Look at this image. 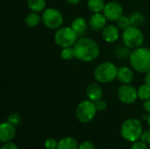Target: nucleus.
<instances>
[{
	"label": "nucleus",
	"instance_id": "nucleus-20",
	"mask_svg": "<svg viewBox=\"0 0 150 149\" xmlns=\"http://www.w3.org/2000/svg\"><path fill=\"white\" fill-rule=\"evenodd\" d=\"M87 6L91 12L98 13L103 12L104 8L105 6V3L104 0H88Z\"/></svg>",
	"mask_w": 150,
	"mask_h": 149
},
{
	"label": "nucleus",
	"instance_id": "nucleus-32",
	"mask_svg": "<svg viewBox=\"0 0 150 149\" xmlns=\"http://www.w3.org/2000/svg\"><path fill=\"white\" fill-rule=\"evenodd\" d=\"M1 149H18L17 145L11 141L10 142H6V143H3Z\"/></svg>",
	"mask_w": 150,
	"mask_h": 149
},
{
	"label": "nucleus",
	"instance_id": "nucleus-21",
	"mask_svg": "<svg viewBox=\"0 0 150 149\" xmlns=\"http://www.w3.org/2000/svg\"><path fill=\"white\" fill-rule=\"evenodd\" d=\"M131 53L132 52L130 51V48L128 47H127L126 45L118 46L114 49V54H115L116 57L120 59V60H126L127 58L129 59Z\"/></svg>",
	"mask_w": 150,
	"mask_h": 149
},
{
	"label": "nucleus",
	"instance_id": "nucleus-36",
	"mask_svg": "<svg viewBox=\"0 0 150 149\" xmlns=\"http://www.w3.org/2000/svg\"><path fill=\"white\" fill-rule=\"evenodd\" d=\"M148 125H149V127L150 128V113H149V119H148Z\"/></svg>",
	"mask_w": 150,
	"mask_h": 149
},
{
	"label": "nucleus",
	"instance_id": "nucleus-26",
	"mask_svg": "<svg viewBox=\"0 0 150 149\" xmlns=\"http://www.w3.org/2000/svg\"><path fill=\"white\" fill-rule=\"evenodd\" d=\"M7 120H8L9 122H11V124H13L15 126H19L20 123L22 122V118H21V116H20L18 113L14 112V113H11V114H10V115L8 116Z\"/></svg>",
	"mask_w": 150,
	"mask_h": 149
},
{
	"label": "nucleus",
	"instance_id": "nucleus-4",
	"mask_svg": "<svg viewBox=\"0 0 150 149\" xmlns=\"http://www.w3.org/2000/svg\"><path fill=\"white\" fill-rule=\"evenodd\" d=\"M117 66L111 61H104L94 69V78L100 83H108L114 81L118 76Z\"/></svg>",
	"mask_w": 150,
	"mask_h": 149
},
{
	"label": "nucleus",
	"instance_id": "nucleus-24",
	"mask_svg": "<svg viewBox=\"0 0 150 149\" xmlns=\"http://www.w3.org/2000/svg\"><path fill=\"white\" fill-rule=\"evenodd\" d=\"M131 20L130 18L128 16H125L122 15L118 20H117V26L120 30H126L127 28H128L129 26H131Z\"/></svg>",
	"mask_w": 150,
	"mask_h": 149
},
{
	"label": "nucleus",
	"instance_id": "nucleus-33",
	"mask_svg": "<svg viewBox=\"0 0 150 149\" xmlns=\"http://www.w3.org/2000/svg\"><path fill=\"white\" fill-rule=\"evenodd\" d=\"M143 108H144V110H145L146 112L150 113V98H149V99H147V100L144 101Z\"/></svg>",
	"mask_w": 150,
	"mask_h": 149
},
{
	"label": "nucleus",
	"instance_id": "nucleus-27",
	"mask_svg": "<svg viewBox=\"0 0 150 149\" xmlns=\"http://www.w3.org/2000/svg\"><path fill=\"white\" fill-rule=\"evenodd\" d=\"M59 141L54 138H48L45 141L44 147L46 149H57Z\"/></svg>",
	"mask_w": 150,
	"mask_h": 149
},
{
	"label": "nucleus",
	"instance_id": "nucleus-15",
	"mask_svg": "<svg viewBox=\"0 0 150 149\" xmlns=\"http://www.w3.org/2000/svg\"><path fill=\"white\" fill-rule=\"evenodd\" d=\"M134 71L128 67H120L118 69L117 79L123 84H130L134 80Z\"/></svg>",
	"mask_w": 150,
	"mask_h": 149
},
{
	"label": "nucleus",
	"instance_id": "nucleus-17",
	"mask_svg": "<svg viewBox=\"0 0 150 149\" xmlns=\"http://www.w3.org/2000/svg\"><path fill=\"white\" fill-rule=\"evenodd\" d=\"M87 26H88L87 21L82 17H77L74 18V20L71 23V27L77 32L78 36L85 32Z\"/></svg>",
	"mask_w": 150,
	"mask_h": 149
},
{
	"label": "nucleus",
	"instance_id": "nucleus-34",
	"mask_svg": "<svg viewBox=\"0 0 150 149\" xmlns=\"http://www.w3.org/2000/svg\"><path fill=\"white\" fill-rule=\"evenodd\" d=\"M145 83L148 84L149 86H150V71L149 73L146 74V76H145Z\"/></svg>",
	"mask_w": 150,
	"mask_h": 149
},
{
	"label": "nucleus",
	"instance_id": "nucleus-5",
	"mask_svg": "<svg viewBox=\"0 0 150 149\" xmlns=\"http://www.w3.org/2000/svg\"><path fill=\"white\" fill-rule=\"evenodd\" d=\"M54 40L55 44L62 48L70 47L77 41L78 34L71 26H63L56 30Z\"/></svg>",
	"mask_w": 150,
	"mask_h": 149
},
{
	"label": "nucleus",
	"instance_id": "nucleus-18",
	"mask_svg": "<svg viewBox=\"0 0 150 149\" xmlns=\"http://www.w3.org/2000/svg\"><path fill=\"white\" fill-rule=\"evenodd\" d=\"M41 20H42V17L38 12L31 11L30 13H28L25 16V24L28 27H35V26L39 25V24L41 22Z\"/></svg>",
	"mask_w": 150,
	"mask_h": 149
},
{
	"label": "nucleus",
	"instance_id": "nucleus-1",
	"mask_svg": "<svg viewBox=\"0 0 150 149\" xmlns=\"http://www.w3.org/2000/svg\"><path fill=\"white\" fill-rule=\"evenodd\" d=\"M73 49L75 52V58L84 62H90L96 60L100 54L98 43L86 37L78 39L73 46Z\"/></svg>",
	"mask_w": 150,
	"mask_h": 149
},
{
	"label": "nucleus",
	"instance_id": "nucleus-31",
	"mask_svg": "<svg viewBox=\"0 0 150 149\" xmlns=\"http://www.w3.org/2000/svg\"><path fill=\"white\" fill-rule=\"evenodd\" d=\"M78 149H96V148L92 142L85 141H83L81 144H79Z\"/></svg>",
	"mask_w": 150,
	"mask_h": 149
},
{
	"label": "nucleus",
	"instance_id": "nucleus-28",
	"mask_svg": "<svg viewBox=\"0 0 150 149\" xmlns=\"http://www.w3.org/2000/svg\"><path fill=\"white\" fill-rule=\"evenodd\" d=\"M130 149H149V147L148 144H146L145 142L142 141H137L133 143Z\"/></svg>",
	"mask_w": 150,
	"mask_h": 149
},
{
	"label": "nucleus",
	"instance_id": "nucleus-12",
	"mask_svg": "<svg viewBox=\"0 0 150 149\" xmlns=\"http://www.w3.org/2000/svg\"><path fill=\"white\" fill-rule=\"evenodd\" d=\"M107 18L101 12L93 13L89 20V26L94 32H100L107 25Z\"/></svg>",
	"mask_w": 150,
	"mask_h": 149
},
{
	"label": "nucleus",
	"instance_id": "nucleus-23",
	"mask_svg": "<svg viewBox=\"0 0 150 149\" xmlns=\"http://www.w3.org/2000/svg\"><path fill=\"white\" fill-rule=\"evenodd\" d=\"M138 97L142 100V101H145L147 99L150 98V86H149L148 84L144 83V84H142L138 90Z\"/></svg>",
	"mask_w": 150,
	"mask_h": 149
},
{
	"label": "nucleus",
	"instance_id": "nucleus-16",
	"mask_svg": "<svg viewBox=\"0 0 150 149\" xmlns=\"http://www.w3.org/2000/svg\"><path fill=\"white\" fill-rule=\"evenodd\" d=\"M79 144L76 138L67 136L59 141L57 149H78Z\"/></svg>",
	"mask_w": 150,
	"mask_h": 149
},
{
	"label": "nucleus",
	"instance_id": "nucleus-8",
	"mask_svg": "<svg viewBox=\"0 0 150 149\" xmlns=\"http://www.w3.org/2000/svg\"><path fill=\"white\" fill-rule=\"evenodd\" d=\"M42 22L49 29L57 30L62 27L63 23V15L62 12L53 7L47 8L42 12Z\"/></svg>",
	"mask_w": 150,
	"mask_h": 149
},
{
	"label": "nucleus",
	"instance_id": "nucleus-19",
	"mask_svg": "<svg viewBox=\"0 0 150 149\" xmlns=\"http://www.w3.org/2000/svg\"><path fill=\"white\" fill-rule=\"evenodd\" d=\"M46 0H27V6L31 11L41 12L46 9Z\"/></svg>",
	"mask_w": 150,
	"mask_h": 149
},
{
	"label": "nucleus",
	"instance_id": "nucleus-7",
	"mask_svg": "<svg viewBox=\"0 0 150 149\" xmlns=\"http://www.w3.org/2000/svg\"><path fill=\"white\" fill-rule=\"evenodd\" d=\"M122 40L124 45L130 49H136L142 46L144 42V35L139 27L131 25L123 31Z\"/></svg>",
	"mask_w": 150,
	"mask_h": 149
},
{
	"label": "nucleus",
	"instance_id": "nucleus-14",
	"mask_svg": "<svg viewBox=\"0 0 150 149\" xmlns=\"http://www.w3.org/2000/svg\"><path fill=\"white\" fill-rule=\"evenodd\" d=\"M85 92H86V96H87L88 99L91 101L97 102L99 99H102L103 90L98 83H90L87 86Z\"/></svg>",
	"mask_w": 150,
	"mask_h": 149
},
{
	"label": "nucleus",
	"instance_id": "nucleus-3",
	"mask_svg": "<svg viewBox=\"0 0 150 149\" xmlns=\"http://www.w3.org/2000/svg\"><path fill=\"white\" fill-rule=\"evenodd\" d=\"M142 133V124L135 118H130L125 120L120 128V133L123 139L132 143L141 140Z\"/></svg>",
	"mask_w": 150,
	"mask_h": 149
},
{
	"label": "nucleus",
	"instance_id": "nucleus-29",
	"mask_svg": "<svg viewBox=\"0 0 150 149\" xmlns=\"http://www.w3.org/2000/svg\"><path fill=\"white\" fill-rule=\"evenodd\" d=\"M141 141L145 142L148 145H150V128L143 130V133L141 137Z\"/></svg>",
	"mask_w": 150,
	"mask_h": 149
},
{
	"label": "nucleus",
	"instance_id": "nucleus-2",
	"mask_svg": "<svg viewBox=\"0 0 150 149\" xmlns=\"http://www.w3.org/2000/svg\"><path fill=\"white\" fill-rule=\"evenodd\" d=\"M131 67L137 72L147 74L150 71V49L138 47L134 49L129 57Z\"/></svg>",
	"mask_w": 150,
	"mask_h": 149
},
{
	"label": "nucleus",
	"instance_id": "nucleus-9",
	"mask_svg": "<svg viewBox=\"0 0 150 149\" xmlns=\"http://www.w3.org/2000/svg\"><path fill=\"white\" fill-rule=\"evenodd\" d=\"M118 98L126 105H132L138 97L137 90L130 84H123L118 90Z\"/></svg>",
	"mask_w": 150,
	"mask_h": 149
},
{
	"label": "nucleus",
	"instance_id": "nucleus-13",
	"mask_svg": "<svg viewBox=\"0 0 150 149\" xmlns=\"http://www.w3.org/2000/svg\"><path fill=\"white\" fill-rule=\"evenodd\" d=\"M102 36L107 43H114L120 38V29L116 25H108L103 29Z\"/></svg>",
	"mask_w": 150,
	"mask_h": 149
},
{
	"label": "nucleus",
	"instance_id": "nucleus-6",
	"mask_svg": "<svg viewBox=\"0 0 150 149\" xmlns=\"http://www.w3.org/2000/svg\"><path fill=\"white\" fill-rule=\"evenodd\" d=\"M98 112V111L97 109L95 102L89 99L83 100L76 107V117L79 122L83 124H87L94 119Z\"/></svg>",
	"mask_w": 150,
	"mask_h": 149
},
{
	"label": "nucleus",
	"instance_id": "nucleus-25",
	"mask_svg": "<svg viewBox=\"0 0 150 149\" xmlns=\"http://www.w3.org/2000/svg\"><path fill=\"white\" fill-rule=\"evenodd\" d=\"M61 57L65 61H70L73 58H75V52L73 47L62 48L61 51Z\"/></svg>",
	"mask_w": 150,
	"mask_h": 149
},
{
	"label": "nucleus",
	"instance_id": "nucleus-30",
	"mask_svg": "<svg viewBox=\"0 0 150 149\" xmlns=\"http://www.w3.org/2000/svg\"><path fill=\"white\" fill-rule=\"evenodd\" d=\"M96 103V106L98 112H103L105 111L107 109V103L106 101L103 100V99H99L98 101L95 102Z\"/></svg>",
	"mask_w": 150,
	"mask_h": 149
},
{
	"label": "nucleus",
	"instance_id": "nucleus-22",
	"mask_svg": "<svg viewBox=\"0 0 150 149\" xmlns=\"http://www.w3.org/2000/svg\"><path fill=\"white\" fill-rule=\"evenodd\" d=\"M129 18H130V20H131L132 25L137 26V27L140 26L141 25H142L144 23V20H145V18H144L143 14L139 12V11H134V12L131 13Z\"/></svg>",
	"mask_w": 150,
	"mask_h": 149
},
{
	"label": "nucleus",
	"instance_id": "nucleus-10",
	"mask_svg": "<svg viewBox=\"0 0 150 149\" xmlns=\"http://www.w3.org/2000/svg\"><path fill=\"white\" fill-rule=\"evenodd\" d=\"M123 6L116 1L106 3L103 11V14L109 21H117L123 15Z\"/></svg>",
	"mask_w": 150,
	"mask_h": 149
},
{
	"label": "nucleus",
	"instance_id": "nucleus-35",
	"mask_svg": "<svg viewBox=\"0 0 150 149\" xmlns=\"http://www.w3.org/2000/svg\"><path fill=\"white\" fill-rule=\"evenodd\" d=\"M66 1H67L69 4L75 5V4H79V2H80L81 0H66Z\"/></svg>",
	"mask_w": 150,
	"mask_h": 149
},
{
	"label": "nucleus",
	"instance_id": "nucleus-11",
	"mask_svg": "<svg viewBox=\"0 0 150 149\" xmlns=\"http://www.w3.org/2000/svg\"><path fill=\"white\" fill-rule=\"evenodd\" d=\"M16 136V126L8 120L3 122L0 126V141L6 143L11 141Z\"/></svg>",
	"mask_w": 150,
	"mask_h": 149
}]
</instances>
